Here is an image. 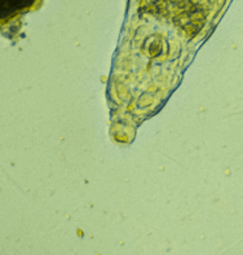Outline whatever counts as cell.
<instances>
[{"label": "cell", "mask_w": 243, "mask_h": 255, "mask_svg": "<svg viewBox=\"0 0 243 255\" xmlns=\"http://www.w3.org/2000/svg\"><path fill=\"white\" fill-rule=\"evenodd\" d=\"M42 0H0V27L35 9Z\"/></svg>", "instance_id": "obj_1"}]
</instances>
